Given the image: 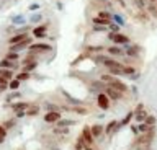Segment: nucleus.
I'll list each match as a JSON object with an SVG mask.
<instances>
[{
	"mask_svg": "<svg viewBox=\"0 0 157 150\" xmlns=\"http://www.w3.org/2000/svg\"><path fill=\"white\" fill-rule=\"evenodd\" d=\"M26 38H29L26 33H18V35H13V36L8 39V46H10V47L17 46V44H20V42H23Z\"/></svg>",
	"mask_w": 157,
	"mask_h": 150,
	"instance_id": "2eb2a0df",
	"label": "nucleus"
},
{
	"mask_svg": "<svg viewBox=\"0 0 157 150\" xmlns=\"http://www.w3.org/2000/svg\"><path fill=\"white\" fill-rule=\"evenodd\" d=\"M5 139H7V129L3 124H0V144H3Z\"/></svg>",
	"mask_w": 157,
	"mask_h": 150,
	"instance_id": "72a5a7b5",
	"label": "nucleus"
},
{
	"mask_svg": "<svg viewBox=\"0 0 157 150\" xmlns=\"http://www.w3.org/2000/svg\"><path fill=\"white\" fill-rule=\"evenodd\" d=\"M39 111H41V108H39L38 104H29V108L26 109V116L28 118H33V116L39 114Z\"/></svg>",
	"mask_w": 157,
	"mask_h": 150,
	"instance_id": "5701e85b",
	"label": "nucleus"
},
{
	"mask_svg": "<svg viewBox=\"0 0 157 150\" xmlns=\"http://www.w3.org/2000/svg\"><path fill=\"white\" fill-rule=\"evenodd\" d=\"M59 119H62L61 111H48L44 114V123H48V124H56Z\"/></svg>",
	"mask_w": 157,
	"mask_h": 150,
	"instance_id": "f8f14e48",
	"label": "nucleus"
},
{
	"mask_svg": "<svg viewBox=\"0 0 157 150\" xmlns=\"http://www.w3.org/2000/svg\"><path fill=\"white\" fill-rule=\"evenodd\" d=\"M110 86H113V88H116L118 91H121V93H124V95H128L129 93V86H128L124 82H123L121 79H118V77H115V80L110 83Z\"/></svg>",
	"mask_w": 157,
	"mask_h": 150,
	"instance_id": "9b49d317",
	"label": "nucleus"
},
{
	"mask_svg": "<svg viewBox=\"0 0 157 150\" xmlns=\"http://www.w3.org/2000/svg\"><path fill=\"white\" fill-rule=\"evenodd\" d=\"M105 93L108 95V98H110L111 101H115V103H118V101H123V100H124V96H126L124 93L118 91L116 88H113V86H110V85H106Z\"/></svg>",
	"mask_w": 157,
	"mask_h": 150,
	"instance_id": "20e7f679",
	"label": "nucleus"
},
{
	"mask_svg": "<svg viewBox=\"0 0 157 150\" xmlns=\"http://www.w3.org/2000/svg\"><path fill=\"white\" fill-rule=\"evenodd\" d=\"M106 47L103 44H92V46H87L85 49H83V54H87L88 57L95 56V54H100V52H105Z\"/></svg>",
	"mask_w": 157,
	"mask_h": 150,
	"instance_id": "1a4fd4ad",
	"label": "nucleus"
},
{
	"mask_svg": "<svg viewBox=\"0 0 157 150\" xmlns=\"http://www.w3.org/2000/svg\"><path fill=\"white\" fill-rule=\"evenodd\" d=\"M15 124H17V121H15V119H8V121H5V123H3V126H5V129H7V130L12 129Z\"/></svg>",
	"mask_w": 157,
	"mask_h": 150,
	"instance_id": "c9c22d12",
	"label": "nucleus"
},
{
	"mask_svg": "<svg viewBox=\"0 0 157 150\" xmlns=\"http://www.w3.org/2000/svg\"><path fill=\"white\" fill-rule=\"evenodd\" d=\"M74 124H77L75 121H72V119H59L57 123H56V126H59V127H71V126H74Z\"/></svg>",
	"mask_w": 157,
	"mask_h": 150,
	"instance_id": "a878e982",
	"label": "nucleus"
},
{
	"mask_svg": "<svg viewBox=\"0 0 157 150\" xmlns=\"http://www.w3.org/2000/svg\"><path fill=\"white\" fill-rule=\"evenodd\" d=\"M29 77H31V72H25V70H21L17 77H15V79H18L20 82H26V80H29Z\"/></svg>",
	"mask_w": 157,
	"mask_h": 150,
	"instance_id": "c85d7f7f",
	"label": "nucleus"
},
{
	"mask_svg": "<svg viewBox=\"0 0 157 150\" xmlns=\"http://www.w3.org/2000/svg\"><path fill=\"white\" fill-rule=\"evenodd\" d=\"M129 129H131V132L134 134V137H137V135H139V129H137V126H129Z\"/></svg>",
	"mask_w": 157,
	"mask_h": 150,
	"instance_id": "e433bc0d",
	"label": "nucleus"
},
{
	"mask_svg": "<svg viewBox=\"0 0 157 150\" xmlns=\"http://www.w3.org/2000/svg\"><path fill=\"white\" fill-rule=\"evenodd\" d=\"M49 30V23H44V25H39L33 30V35L34 38H38V39H43L44 36H46V33Z\"/></svg>",
	"mask_w": 157,
	"mask_h": 150,
	"instance_id": "4468645a",
	"label": "nucleus"
},
{
	"mask_svg": "<svg viewBox=\"0 0 157 150\" xmlns=\"http://www.w3.org/2000/svg\"><path fill=\"white\" fill-rule=\"evenodd\" d=\"M144 123H146L147 126H155V124H157V116H154V114H149V116L146 118Z\"/></svg>",
	"mask_w": 157,
	"mask_h": 150,
	"instance_id": "2f4dec72",
	"label": "nucleus"
},
{
	"mask_svg": "<svg viewBox=\"0 0 157 150\" xmlns=\"http://www.w3.org/2000/svg\"><path fill=\"white\" fill-rule=\"evenodd\" d=\"M36 67H38L36 54H34V52H29V54L23 59V62H21V70H25V72H33Z\"/></svg>",
	"mask_w": 157,
	"mask_h": 150,
	"instance_id": "7ed1b4c3",
	"label": "nucleus"
},
{
	"mask_svg": "<svg viewBox=\"0 0 157 150\" xmlns=\"http://www.w3.org/2000/svg\"><path fill=\"white\" fill-rule=\"evenodd\" d=\"M71 111L78 114V116H85V114L90 113V109H88L87 106H83V104H74V106H71Z\"/></svg>",
	"mask_w": 157,
	"mask_h": 150,
	"instance_id": "f3484780",
	"label": "nucleus"
},
{
	"mask_svg": "<svg viewBox=\"0 0 157 150\" xmlns=\"http://www.w3.org/2000/svg\"><path fill=\"white\" fill-rule=\"evenodd\" d=\"M103 83H106V85H110L113 80H115V75H111L110 72H103V74H100V77H98Z\"/></svg>",
	"mask_w": 157,
	"mask_h": 150,
	"instance_id": "4be33fe9",
	"label": "nucleus"
},
{
	"mask_svg": "<svg viewBox=\"0 0 157 150\" xmlns=\"http://www.w3.org/2000/svg\"><path fill=\"white\" fill-rule=\"evenodd\" d=\"M29 104L31 103H26V101H20V103H13L12 104V109L15 113H18V111H26L29 108Z\"/></svg>",
	"mask_w": 157,
	"mask_h": 150,
	"instance_id": "aec40b11",
	"label": "nucleus"
},
{
	"mask_svg": "<svg viewBox=\"0 0 157 150\" xmlns=\"http://www.w3.org/2000/svg\"><path fill=\"white\" fill-rule=\"evenodd\" d=\"M5 59H10V60H15L17 62L20 59V56H18V52H15V51H10L7 52V56H5Z\"/></svg>",
	"mask_w": 157,
	"mask_h": 150,
	"instance_id": "473e14b6",
	"label": "nucleus"
},
{
	"mask_svg": "<svg viewBox=\"0 0 157 150\" xmlns=\"http://www.w3.org/2000/svg\"><path fill=\"white\" fill-rule=\"evenodd\" d=\"M146 10H147V13H149L152 18H157V3H147Z\"/></svg>",
	"mask_w": 157,
	"mask_h": 150,
	"instance_id": "cd10ccee",
	"label": "nucleus"
},
{
	"mask_svg": "<svg viewBox=\"0 0 157 150\" xmlns=\"http://www.w3.org/2000/svg\"><path fill=\"white\" fill-rule=\"evenodd\" d=\"M149 3H157V0H147Z\"/></svg>",
	"mask_w": 157,
	"mask_h": 150,
	"instance_id": "58836bf2",
	"label": "nucleus"
},
{
	"mask_svg": "<svg viewBox=\"0 0 157 150\" xmlns=\"http://www.w3.org/2000/svg\"><path fill=\"white\" fill-rule=\"evenodd\" d=\"M149 116V113H147V109H141V111H134V121L137 124L139 123H144L146 118Z\"/></svg>",
	"mask_w": 157,
	"mask_h": 150,
	"instance_id": "6ab92c4d",
	"label": "nucleus"
},
{
	"mask_svg": "<svg viewBox=\"0 0 157 150\" xmlns=\"http://www.w3.org/2000/svg\"><path fill=\"white\" fill-rule=\"evenodd\" d=\"M85 140H83V137L82 135H78L77 137V140H75V144H74V150H83L85 148Z\"/></svg>",
	"mask_w": 157,
	"mask_h": 150,
	"instance_id": "bb28decb",
	"label": "nucleus"
},
{
	"mask_svg": "<svg viewBox=\"0 0 157 150\" xmlns=\"http://www.w3.org/2000/svg\"><path fill=\"white\" fill-rule=\"evenodd\" d=\"M0 67L2 69H17V62L15 60H10V59H2L0 60Z\"/></svg>",
	"mask_w": 157,
	"mask_h": 150,
	"instance_id": "412c9836",
	"label": "nucleus"
},
{
	"mask_svg": "<svg viewBox=\"0 0 157 150\" xmlns=\"http://www.w3.org/2000/svg\"><path fill=\"white\" fill-rule=\"evenodd\" d=\"M110 2H111V3H115V2H118V0H110Z\"/></svg>",
	"mask_w": 157,
	"mask_h": 150,
	"instance_id": "ea45409f",
	"label": "nucleus"
},
{
	"mask_svg": "<svg viewBox=\"0 0 157 150\" xmlns=\"http://www.w3.org/2000/svg\"><path fill=\"white\" fill-rule=\"evenodd\" d=\"M132 119H134V109L128 111V113L124 114V118L120 121V126H121V127H124V126H129Z\"/></svg>",
	"mask_w": 157,
	"mask_h": 150,
	"instance_id": "a211bd4d",
	"label": "nucleus"
},
{
	"mask_svg": "<svg viewBox=\"0 0 157 150\" xmlns=\"http://www.w3.org/2000/svg\"><path fill=\"white\" fill-rule=\"evenodd\" d=\"M120 129H121L120 121H118V119H111L110 123H106V126H105V135L111 137V135H115Z\"/></svg>",
	"mask_w": 157,
	"mask_h": 150,
	"instance_id": "0eeeda50",
	"label": "nucleus"
},
{
	"mask_svg": "<svg viewBox=\"0 0 157 150\" xmlns=\"http://www.w3.org/2000/svg\"><path fill=\"white\" fill-rule=\"evenodd\" d=\"M95 103H97V108L98 109H101V111H106L111 108V103L113 101L108 98V95L105 93V91H100V93H97V96H95Z\"/></svg>",
	"mask_w": 157,
	"mask_h": 150,
	"instance_id": "f03ea898",
	"label": "nucleus"
},
{
	"mask_svg": "<svg viewBox=\"0 0 157 150\" xmlns=\"http://www.w3.org/2000/svg\"><path fill=\"white\" fill-rule=\"evenodd\" d=\"M105 52L110 57H115V59H123V57H124V49H123L121 46H116V44L108 46Z\"/></svg>",
	"mask_w": 157,
	"mask_h": 150,
	"instance_id": "423d86ee",
	"label": "nucleus"
},
{
	"mask_svg": "<svg viewBox=\"0 0 157 150\" xmlns=\"http://www.w3.org/2000/svg\"><path fill=\"white\" fill-rule=\"evenodd\" d=\"M106 38L110 39L113 44H116V46H124V44H131V38L124 35V33H111V31H108L106 33Z\"/></svg>",
	"mask_w": 157,
	"mask_h": 150,
	"instance_id": "f257e3e1",
	"label": "nucleus"
},
{
	"mask_svg": "<svg viewBox=\"0 0 157 150\" xmlns=\"http://www.w3.org/2000/svg\"><path fill=\"white\" fill-rule=\"evenodd\" d=\"M123 77H129L131 80H137V77H139L137 67L132 64H124L123 65Z\"/></svg>",
	"mask_w": 157,
	"mask_h": 150,
	"instance_id": "39448f33",
	"label": "nucleus"
},
{
	"mask_svg": "<svg viewBox=\"0 0 157 150\" xmlns=\"http://www.w3.org/2000/svg\"><path fill=\"white\" fill-rule=\"evenodd\" d=\"M28 51L34 52V54H41V52H49V51H51V46H49V44H43V42H36V44H29Z\"/></svg>",
	"mask_w": 157,
	"mask_h": 150,
	"instance_id": "ddd939ff",
	"label": "nucleus"
},
{
	"mask_svg": "<svg viewBox=\"0 0 157 150\" xmlns=\"http://www.w3.org/2000/svg\"><path fill=\"white\" fill-rule=\"evenodd\" d=\"M82 137L83 140H85V144L87 145H97V139L92 135V130H90V126H83V129H82Z\"/></svg>",
	"mask_w": 157,
	"mask_h": 150,
	"instance_id": "9d476101",
	"label": "nucleus"
},
{
	"mask_svg": "<svg viewBox=\"0 0 157 150\" xmlns=\"http://www.w3.org/2000/svg\"><path fill=\"white\" fill-rule=\"evenodd\" d=\"M92 23H93V25H97V26H110V20H103V18H98V16H93L92 18Z\"/></svg>",
	"mask_w": 157,
	"mask_h": 150,
	"instance_id": "b1692460",
	"label": "nucleus"
},
{
	"mask_svg": "<svg viewBox=\"0 0 157 150\" xmlns=\"http://www.w3.org/2000/svg\"><path fill=\"white\" fill-rule=\"evenodd\" d=\"M124 56L128 59H139L141 57V47L137 44H129L128 46V49H124Z\"/></svg>",
	"mask_w": 157,
	"mask_h": 150,
	"instance_id": "6e6552de",
	"label": "nucleus"
},
{
	"mask_svg": "<svg viewBox=\"0 0 157 150\" xmlns=\"http://www.w3.org/2000/svg\"><path fill=\"white\" fill-rule=\"evenodd\" d=\"M83 150H97V148H95V145H85Z\"/></svg>",
	"mask_w": 157,
	"mask_h": 150,
	"instance_id": "4c0bfd02",
	"label": "nucleus"
},
{
	"mask_svg": "<svg viewBox=\"0 0 157 150\" xmlns=\"http://www.w3.org/2000/svg\"><path fill=\"white\" fill-rule=\"evenodd\" d=\"M90 130H92V135L97 140L105 135V126H101V124H92L90 126Z\"/></svg>",
	"mask_w": 157,
	"mask_h": 150,
	"instance_id": "dca6fc26",
	"label": "nucleus"
},
{
	"mask_svg": "<svg viewBox=\"0 0 157 150\" xmlns=\"http://www.w3.org/2000/svg\"><path fill=\"white\" fill-rule=\"evenodd\" d=\"M52 132L56 134V135H69V132H71V130H69V127H59V126H57V127L54 129Z\"/></svg>",
	"mask_w": 157,
	"mask_h": 150,
	"instance_id": "c756f323",
	"label": "nucleus"
},
{
	"mask_svg": "<svg viewBox=\"0 0 157 150\" xmlns=\"http://www.w3.org/2000/svg\"><path fill=\"white\" fill-rule=\"evenodd\" d=\"M0 77H3L5 80H13V70L12 69H2L0 67Z\"/></svg>",
	"mask_w": 157,
	"mask_h": 150,
	"instance_id": "393cba45",
	"label": "nucleus"
},
{
	"mask_svg": "<svg viewBox=\"0 0 157 150\" xmlns=\"http://www.w3.org/2000/svg\"><path fill=\"white\" fill-rule=\"evenodd\" d=\"M20 83H21V82H20L18 79H13V80H10V83H8V88H12V90H17L18 86H20Z\"/></svg>",
	"mask_w": 157,
	"mask_h": 150,
	"instance_id": "f704fd0d",
	"label": "nucleus"
},
{
	"mask_svg": "<svg viewBox=\"0 0 157 150\" xmlns=\"http://www.w3.org/2000/svg\"><path fill=\"white\" fill-rule=\"evenodd\" d=\"M152 126H147L146 123H139L137 124V129H139V134H146V132H149Z\"/></svg>",
	"mask_w": 157,
	"mask_h": 150,
	"instance_id": "7c9ffc66",
	"label": "nucleus"
}]
</instances>
